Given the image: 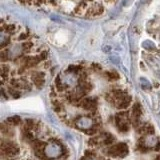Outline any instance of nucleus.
Returning <instances> with one entry per match:
<instances>
[{
    "mask_svg": "<svg viewBox=\"0 0 160 160\" xmlns=\"http://www.w3.org/2000/svg\"><path fill=\"white\" fill-rule=\"evenodd\" d=\"M129 152L128 146L125 143H118L106 149L107 155L111 157H124Z\"/></svg>",
    "mask_w": 160,
    "mask_h": 160,
    "instance_id": "f257e3e1",
    "label": "nucleus"
},
{
    "mask_svg": "<svg viewBox=\"0 0 160 160\" xmlns=\"http://www.w3.org/2000/svg\"><path fill=\"white\" fill-rule=\"evenodd\" d=\"M115 123L120 132H127L129 130V113L127 111H123L116 114Z\"/></svg>",
    "mask_w": 160,
    "mask_h": 160,
    "instance_id": "f03ea898",
    "label": "nucleus"
},
{
    "mask_svg": "<svg viewBox=\"0 0 160 160\" xmlns=\"http://www.w3.org/2000/svg\"><path fill=\"white\" fill-rule=\"evenodd\" d=\"M1 150H2V155H6L7 157H12L17 155L19 153V147L17 146L16 143L11 142V141H7L6 143H4L2 140V144H1Z\"/></svg>",
    "mask_w": 160,
    "mask_h": 160,
    "instance_id": "7ed1b4c3",
    "label": "nucleus"
},
{
    "mask_svg": "<svg viewBox=\"0 0 160 160\" xmlns=\"http://www.w3.org/2000/svg\"><path fill=\"white\" fill-rule=\"evenodd\" d=\"M78 106L88 111H95L97 108V100L94 98H82L80 100Z\"/></svg>",
    "mask_w": 160,
    "mask_h": 160,
    "instance_id": "20e7f679",
    "label": "nucleus"
},
{
    "mask_svg": "<svg viewBox=\"0 0 160 160\" xmlns=\"http://www.w3.org/2000/svg\"><path fill=\"white\" fill-rule=\"evenodd\" d=\"M45 74L42 71H32L31 72V79L33 84L37 88H41L45 83Z\"/></svg>",
    "mask_w": 160,
    "mask_h": 160,
    "instance_id": "39448f33",
    "label": "nucleus"
},
{
    "mask_svg": "<svg viewBox=\"0 0 160 160\" xmlns=\"http://www.w3.org/2000/svg\"><path fill=\"white\" fill-rule=\"evenodd\" d=\"M131 96H129V95H124L122 98H120L118 101L116 102V104L114 105V106H116L118 109H126L130 103H131Z\"/></svg>",
    "mask_w": 160,
    "mask_h": 160,
    "instance_id": "423d86ee",
    "label": "nucleus"
},
{
    "mask_svg": "<svg viewBox=\"0 0 160 160\" xmlns=\"http://www.w3.org/2000/svg\"><path fill=\"white\" fill-rule=\"evenodd\" d=\"M20 122H21V119H20L19 116H12V117H9L6 119V123L8 125H13V126L18 125Z\"/></svg>",
    "mask_w": 160,
    "mask_h": 160,
    "instance_id": "0eeeda50",
    "label": "nucleus"
},
{
    "mask_svg": "<svg viewBox=\"0 0 160 160\" xmlns=\"http://www.w3.org/2000/svg\"><path fill=\"white\" fill-rule=\"evenodd\" d=\"M33 47V43L32 42H24L21 45V50L24 53H28L31 51V49Z\"/></svg>",
    "mask_w": 160,
    "mask_h": 160,
    "instance_id": "6e6552de",
    "label": "nucleus"
},
{
    "mask_svg": "<svg viewBox=\"0 0 160 160\" xmlns=\"http://www.w3.org/2000/svg\"><path fill=\"white\" fill-rule=\"evenodd\" d=\"M115 141V138L113 137V135L106 133V136H104V140H103V143L105 145H112Z\"/></svg>",
    "mask_w": 160,
    "mask_h": 160,
    "instance_id": "1a4fd4ad",
    "label": "nucleus"
},
{
    "mask_svg": "<svg viewBox=\"0 0 160 160\" xmlns=\"http://www.w3.org/2000/svg\"><path fill=\"white\" fill-rule=\"evenodd\" d=\"M105 76L109 80H117L119 78V75L116 72H105Z\"/></svg>",
    "mask_w": 160,
    "mask_h": 160,
    "instance_id": "9d476101",
    "label": "nucleus"
},
{
    "mask_svg": "<svg viewBox=\"0 0 160 160\" xmlns=\"http://www.w3.org/2000/svg\"><path fill=\"white\" fill-rule=\"evenodd\" d=\"M29 38V34L27 33V32H23V33H21L19 35V37H18V40L19 41H23V40H27Z\"/></svg>",
    "mask_w": 160,
    "mask_h": 160,
    "instance_id": "9b49d317",
    "label": "nucleus"
},
{
    "mask_svg": "<svg viewBox=\"0 0 160 160\" xmlns=\"http://www.w3.org/2000/svg\"><path fill=\"white\" fill-rule=\"evenodd\" d=\"M155 150H160V142H158V143H157L156 147H155Z\"/></svg>",
    "mask_w": 160,
    "mask_h": 160,
    "instance_id": "f8f14e48",
    "label": "nucleus"
},
{
    "mask_svg": "<svg viewBox=\"0 0 160 160\" xmlns=\"http://www.w3.org/2000/svg\"><path fill=\"white\" fill-rule=\"evenodd\" d=\"M155 160H160V154H159V155H157V157L155 158Z\"/></svg>",
    "mask_w": 160,
    "mask_h": 160,
    "instance_id": "ddd939ff",
    "label": "nucleus"
}]
</instances>
